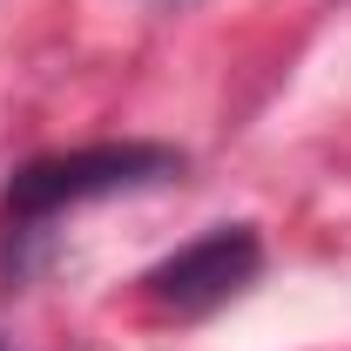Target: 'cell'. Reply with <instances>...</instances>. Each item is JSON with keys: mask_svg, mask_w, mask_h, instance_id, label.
<instances>
[{"mask_svg": "<svg viewBox=\"0 0 351 351\" xmlns=\"http://www.w3.org/2000/svg\"><path fill=\"white\" fill-rule=\"evenodd\" d=\"M169 176H182V156L162 142H95V149H61V156L14 169L7 196H0V263L21 270L27 243L47 237V223L61 210H82V203L122 196V189H149Z\"/></svg>", "mask_w": 351, "mask_h": 351, "instance_id": "obj_1", "label": "cell"}, {"mask_svg": "<svg viewBox=\"0 0 351 351\" xmlns=\"http://www.w3.org/2000/svg\"><path fill=\"white\" fill-rule=\"evenodd\" d=\"M263 263V243L250 223H217L210 237H196V243H182L176 257H162L142 284H149V298L176 317H203V311L230 304L250 277H257Z\"/></svg>", "mask_w": 351, "mask_h": 351, "instance_id": "obj_2", "label": "cell"}]
</instances>
